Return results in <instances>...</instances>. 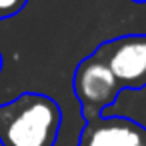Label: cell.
<instances>
[{
    "label": "cell",
    "instance_id": "6da1fadb",
    "mask_svg": "<svg viewBox=\"0 0 146 146\" xmlns=\"http://www.w3.org/2000/svg\"><path fill=\"white\" fill-rule=\"evenodd\" d=\"M62 122L60 106L36 92H24L0 104L2 146H54Z\"/></svg>",
    "mask_w": 146,
    "mask_h": 146
},
{
    "label": "cell",
    "instance_id": "7a4b0ae2",
    "mask_svg": "<svg viewBox=\"0 0 146 146\" xmlns=\"http://www.w3.org/2000/svg\"><path fill=\"white\" fill-rule=\"evenodd\" d=\"M72 86L82 106V114L88 122L100 118L102 110L108 108L122 90L110 68L94 52L76 66Z\"/></svg>",
    "mask_w": 146,
    "mask_h": 146
},
{
    "label": "cell",
    "instance_id": "3957f363",
    "mask_svg": "<svg viewBox=\"0 0 146 146\" xmlns=\"http://www.w3.org/2000/svg\"><path fill=\"white\" fill-rule=\"evenodd\" d=\"M94 54L110 68L120 88L146 86V34H126L100 44Z\"/></svg>",
    "mask_w": 146,
    "mask_h": 146
},
{
    "label": "cell",
    "instance_id": "277c9868",
    "mask_svg": "<svg viewBox=\"0 0 146 146\" xmlns=\"http://www.w3.org/2000/svg\"><path fill=\"white\" fill-rule=\"evenodd\" d=\"M78 146H144V130L126 118H94L82 130Z\"/></svg>",
    "mask_w": 146,
    "mask_h": 146
},
{
    "label": "cell",
    "instance_id": "5b68a950",
    "mask_svg": "<svg viewBox=\"0 0 146 146\" xmlns=\"http://www.w3.org/2000/svg\"><path fill=\"white\" fill-rule=\"evenodd\" d=\"M28 0H0V20L18 14Z\"/></svg>",
    "mask_w": 146,
    "mask_h": 146
},
{
    "label": "cell",
    "instance_id": "8992f818",
    "mask_svg": "<svg viewBox=\"0 0 146 146\" xmlns=\"http://www.w3.org/2000/svg\"><path fill=\"white\" fill-rule=\"evenodd\" d=\"M0 70H2V56H0Z\"/></svg>",
    "mask_w": 146,
    "mask_h": 146
},
{
    "label": "cell",
    "instance_id": "52a82bcc",
    "mask_svg": "<svg viewBox=\"0 0 146 146\" xmlns=\"http://www.w3.org/2000/svg\"><path fill=\"white\" fill-rule=\"evenodd\" d=\"M132 2H146V0H132Z\"/></svg>",
    "mask_w": 146,
    "mask_h": 146
}]
</instances>
